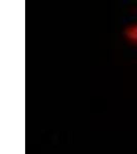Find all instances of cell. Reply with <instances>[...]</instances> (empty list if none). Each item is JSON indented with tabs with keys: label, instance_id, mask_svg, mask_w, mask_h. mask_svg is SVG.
I'll list each match as a JSON object with an SVG mask.
<instances>
[{
	"label": "cell",
	"instance_id": "6da1fadb",
	"mask_svg": "<svg viewBox=\"0 0 137 154\" xmlns=\"http://www.w3.org/2000/svg\"><path fill=\"white\" fill-rule=\"evenodd\" d=\"M124 35L129 42L137 45V23L130 25L126 27Z\"/></svg>",
	"mask_w": 137,
	"mask_h": 154
}]
</instances>
